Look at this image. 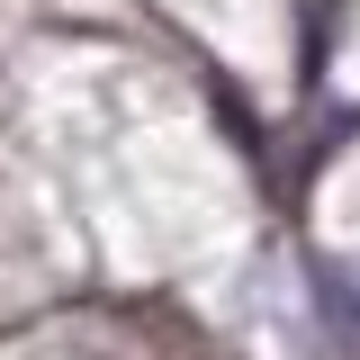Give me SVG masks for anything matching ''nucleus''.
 Masks as SVG:
<instances>
[{
    "label": "nucleus",
    "instance_id": "f257e3e1",
    "mask_svg": "<svg viewBox=\"0 0 360 360\" xmlns=\"http://www.w3.org/2000/svg\"><path fill=\"white\" fill-rule=\"evenodd\" d=\"M324 307H333V324H342V333H360V297H352V279H324Z\"/></svg>",
    "mask_w": 360,
    "mask_h": 360
}]
</instances>
